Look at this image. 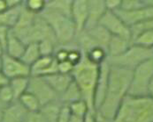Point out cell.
<instances>
[{
    "instance_id": "obj_9",
    "label": "cell",
    "mask_w": 153,
    "mask_h": 122,
    "mask_svg": "<svg viewBox=\"0 0 153 122\" xmlns=\"http://www.w3.org/2000/svg\"><path fill=\"white\" fill-rule=\"evenodd\" d=\"M1 71L11 80L17 77L31 76V69L28 65L19 58H14L4 54L1 58Z\"/></svg>"
},
{
    "instance_id": "obj_35",
    "label": "cell",
    "mask_w": 153,
    "mask_h": 122,
    "mask_svg": "<svg viewBox=\"0 0 153 122\" xmlns=\"http://www.w3.org/2000/svg\"><path fill=\"white\" fill-rule=\"evenodd\" d=\"M107 11L116 12L120 9L121 0H105Z\"/></svg>"
},
{
    "instance_id": "obj_33",
    "label": "cell",
    "mask_w": 153,
    "mask_h": 122,
    "mask_svg": "<svg viewBox=\"0 0 153 122\" xmlns=\"http://www.w3.org/2000/svg\"><path fill=\"white\" fill-rule=\"evenodd\" d=\"M70 117H71V111L69 109V106L67 104H63L57 122H69Z\"/></svg>"
},
{
    "instance_id": "obj_37",
    "label": "cell",
    "mask_w": 153,
    "mask_h": 122,
    "mask_svg": "<svg viewBox=\"0 0 153 122\" xmlns=\"http://www.w3.org/2000/svg\"><path fill=\"white\" fill-rule=\"evenodd\" d=\"M83 122H98L97 121V118L96 113L88 112L87 114L85 115V117H84Z\"/></svg>"
},
{
    "instance_id": "obj_15",
    "label": "cell",
    "mask_w": 153,
    "mask_h": 122,
    "mask_svg": "<svg viewBox=\"0 0 153 122\" xmlns=\"http://www.w3.org/2000/svg\"><path fill=\"white\" fill-rule=\"evenodd\" d=\"M28 113L18 100L6 106L2 112L0 122H24L27 118Z\"/></svg>"
},
{
    "instance_id": "obj_18",
    "label": "cell",
    "mask_w": 153,
    "mask_h": 122,
    "mask_svg": "<svg viewBox=\"0 0 153 122\" xmlns=\"http://www.w3.org/2000/svg\"><path fill=\"white\" fill-rule=\"evenodd\" d=\"M132 45V41L121 37L112 36L111 37L107 47L108 57H116L125 53Z\"/></svg>"
},
{
    "instance_id": "obj_45",
    "label": "cell",
    "mask_w": 153,
    "mask_h": 122,
    "mask_svg": "<svg viewBox=\"0 0 153 122\" xmlns=\"http://www.w3.org/2000/svg\"><path fill=\"white\" fill-rule=\"evenodd\" d=\"M0 70H1V59H0Z\"/></svg>"
},
{
    "instance_id": "obj_5",
    "label": "cell",
    "mask_w": 153,
    "mask_h": 122,
    "mask_svg": "<svg viewBox=\"0 0 153 122\" xmlns=\"http://www.w3.org/2000/svg\"><path fill=\"white\" fill-rule=\"evenodd\" d=\"M153 79V58L138 65L132 70L128 94L134 97L148 96L150 83Z\"/></svg>"
},
{
    "instance_id": "obj_25",
    "label": "cell",
    "mask_w": 153,
    "mask_h": 122,
    "mask_svg": "<svg viewBox=\"0 0 153 122\" xmlns=\"http://www.w3.org/2000/svg\"><path fill=\"white\" fill-rule=\"evenodd\" d=\"M29 77H17V78H13L10 80L9 86L13 90V92L14 94L16 100H18L25 92L27 91Z\"/></svg>"
},
{
    "instance_id": "obj_14",
    "label": "cell",
    "mask_w": 153,
    "mask_h": 122,
    "mask_svg": "<svg viewBox=\"0 0 153 122\" xmlns=\"http://www.w3.org/2000/svg\"><path fill=\"white\" fill-rule=\"evenodd\" d=\"M88 17L85 29L98 25L101 18L107 12L105 0H88Z\"/></svg>"
},
{
    "instance_id": "obj_38",
    "label": "cell",
    "mask_w": 153,
    "mask_h": 122,
    "mask_svg": "<svg viewBox=\"0 0 153 122\" xmlns=\"http://www.w3.org/2000/svg\"><path fill=\"white\" fill-rule=\"evenodd\" d=\"M10 83V79L0 70V88L8 85Z\"/></svg>"
},
{
    "instance_id": "obj_20",
    "label": "cell",
    "mask_w": 153,
    "mask_h": 122,
    "mask_svg": "<svg viewBox=\"0 0 153 122\" xmlns=\"http://www.w3.org/2000/svg\"><path fill=\"white\" fill-rule=\"evenodd\" d=\"M22 9V4L15 8H10L4 12L0 13V26L13 29L19 20Z\"/></svg>"
},
{
    "instance_id": "obj_3",
    "label": "cell",
    "mask_w": 153,
    "mask_h": 122,
    "mask_svg": "<svg viewBox=\"0 0 153 122\" xmlns=\"http://www.w3.org/2000/svg\"><path fill=\"white\" fill-rule=\"evenodd\" d=\"M112 122H153V99L127 95Z\"/></svg>"
},
{
    "instance_id": "obj_34",
    "label": "cell",
    "mask_w": 153,
    "mask_h": 122,
    "mask_svg": "<svg viewBox=\"0 0 153 122\" xmlns=\"http://www.w3.org/2000/svg\"><path fill=\"white\" fill-rule=\"evenodd\" d=\"M10 32H11V28L0 26V45L2 46L4 50L6 42L8 40V36H9Z\"/></svg>"
},
{
    "instance_id": "obj_4",
    "label": "cell",
    "mask_w": 153,
    "mask_h": 122,
    "mask_svg": "<svg viewBox=\"0 0 153 122\" xmlns=\"http://www.w3.org/2000/svg\"><path fill=\"white\" fill-rule=\"evenodd\" d=\"M40 15L51 27L57 46H69L74 43L77 30L71 17L46 8Z\"/></svg>"
},
{
    "instance_id": "obj_39",
    "label": "cell",
    "mask_w": 153,
    "mask_h": 122,
    "mask_svg": "<svg viewBox=\"0 0 153 122\" xmlns=\"http://www.w3.org/2000/svg\"><path fill=\"white\" fill-rule=\"evenodd\" d=\"M9 9L6 0H0V13L4 12Z\"/></svg>"
},
{
    "instance_id": "obj_40",
    "label": "cell",
    "mask_w": 153,
    "mask_h": 122,
    "mask_svg": "<svg viewBox=\"0 0 153 122\" xmlns=\"http://www.w3.org/2000/svg\"><path fill=\"white\" fill-rule=\"evenodd\" d=\"M83 120H84V117L76 116V115H74V114L71 113V117H70L69 122H83Z\"/></svg>"
},
{
    "instance_id": "obj_44",
    "label": "cell",
    "mask_w": 153,
    "mask_h": 122,
    "mask_svg": "<svg viewBox=\"0 0 153 122\" xmlns=\"http://www.w3.org/2000/svg\"><path fill=\"white\" fill-rule=\"evenodd\" d=\"M2 112H3V110H0V121H1V117H2Z\"/></svg>"
},
{
    "instance_id": "obj_26",
    "label": "cell",
    "mask_w": 153,
    "mask_h": 122,
    "mask_svg": "<svg viewBox=\"0 0 153 122\" xmlns=\"http://www.w3.org/2000/svg\"><path fill=\"white\" fill-rule=\"evenodd\" d=\"M72 3L73 1L69 0H50L46 1L45 8L71 17Z\"/></svg>"
},
{
    "instance_id": "obj_36",
    "label": "cell",
    "mask_w": 153,
    "mask_h": 122,
    "mask_svg": "<svg viewBox=\"0 0 153 122\" xmlns=\"http://www.w3.org/2000/svg\"><path fill=\"white\" fill-rule=\"evenodd\" d=\"M27 122H47L43 116L40 114V113H28Z\"/></svg>"
},
{
    "instance_id": "obj_13",
    "label": "cell",
    "mask_w": 153,
    "mask_h": 122,
    "mask_svg": "<svg viewBox=\"0 0 153 122\" xmlns=\"http://www.w3.org/2000/svg\"><path fill=\"white\" fill-rule=\"evenodd\" d=\"M110 72V64L108 61H105L100 65V70H99V77L97 83L96 92H95V109L96 112L100 106L101 103L103 101L105 91L107 89L108 84V78H109Z\"/></svg>"
},
{
    "instance_id": "obj_11",
    "label": "cell",
    "mask_w": 153,
    "mask_h": 122,
    "mask_svg": "<svg viewBox=\"0 0 153 122\" xmlns=\"http://www.w3.org/2000/svg\"><path fill=\"white\" fill-rule=\"evenodd\" d=\"M88 17V0H73L71 9V19L77 30V34L82 33L87 25Z\"/></svg>"
},
{
    "instance_id": "obj_42",
    "label": "cell",
    "mask_w": 153,
    "mask_h": 122,
    "mask_svg": "<svg viewBox=\"0 0 153 122\" xmlns=\"http://www.w3.org/2000/svg\"><path fill=\"white\" fill-rule=\"evenodd\" d=\"M4 48L2 47V46L0 45V59L2 58V56H4Z\"/></svg>"
},
{
    "instance_id": "obj_17",
    "label": "cell",
    "mask_w": 153,
    "mask_h": 122,
    "mask_svg": "<svg viewBox=\"0 0 153 122\" xmlns=\"http://www.w3.org/2000/svg\"><path fill=\"white\" fill-rule=\"evenodd\" d=\"M26 46L27 45L20 38H18L11 29L8 40L4 47V54L12 57L21 59L25 51Z\"/></svg>"
},
{
    "instance_id": "obj_21",
    "label": "cell",
    "mask_w": 153,
    "mask_h": 122,
    "mask_svg": "<svg viewBox=\"0 0 153 122\" xmlns=\"http://www.w3.org/2000/svg\"><path fill=\"white\" fill-rule=\"evenodd\" d=\"M18 101L28 113H38L42 106L37 98L28 91L25 92L18 99Z\"/></svg>"
},
{
    "instance_id": "obj_7",
    "label": "cell",
    "mask_w": 153,
    "mask_h": 122,
    "mask_svg": "<svg viewBox=\"0 0 153 122\" xmlns=\"http://www.w3.org/2000/svg\"><path fill=\"white\" fill-rule=\"evenodd\" d=\"M99 25L102 26L111 35L121 37L132 41L130 27L123 22L116 12L107 11L101 18Z\"/></svg>"
},
{
    "instance_id": "obj_47",
    "label": "cell",
    "mask_w": 153,
    "mask_h": 122,
    "mask_svg": "<svg viewBox=\"0 0 153 122\" xmlns=\"http://www.w3.org/2000/svg\"><path fill=\"white\" fill-rule=\"evenodd\" d=\"M152 52H153V48H152Z\"/></svg>"
},
{
    "instance_id": "obj_10",
    "label": "cell",
    "mask_w": 153,
    "mask_h": 122,
    "mask_svg": "<svg viewBox=\"0 0 153 122\" xmlns=\"http://www.w3.org/2000/svg\"><path fill=\"white\" fill-rule=\"evenodd\" d=\"M114 12H116L123 22L129 27L153 19V7L152 6H146L133 11H123L120 9Z\"/></svg>"
},
{
    "instance_id": "obj_30",
    "label": "cell",
    "mask_w": 153,
    "mask_h": 122,
    "mask_svg": "<svg viewBox=\"0 0 153 122\" xmlns=\"http://www.w3.org/2000/svg\"><path fill=\"white\" fill-rule=\"evenodd\" d=\"M57 44L53 40L45 39L38 42V47L41 56H51L54 55Z\"/></svg>"
},
{
    "instance_id": "obj_6",
    "label": "cell",
    "mask_w": 153,
    "mask_h": 122,
    "mask_svg": "<svg viewBox=\"0 0 153 122\" xmlns=\"http://www.w3.org/2000/svg\"><path fill=\"white\" fill-rule=\"evenodd\" d=\"M152 58V49L132 44L125 53L116 57H108L107 61L111 66H117L133 70L141 63Z\"/></svg>"
},
{
    "instance_id": "obj_28",
    "label": "cell",
    "mask_w": 153,
    "mask_h": 122,
    "mask_svg": "<svg viewBox=\"0 0 153 122\" xmlns=\"http://www.w3.org/2000/svg\"><path fill=\"white\" fill-rule=\"evenodd\" d=\"M23 7L29 12L40 15L45 9L46 1L45 0H26L22 2Z\"/></svg>"
},
{
    "instance_id": "obj_19",
    "label": "cell",
    "mask_w": 153,
    "mask_h": 122,
    "mask_svg": "<svg viewBox=\"0 0 153 122\" xmlns=\"http://www.w3.org/2000/svg\"><path fill=\"white\" fill-rule=\"evenodd\" d=\"M62 106L63 103L59 99H57L44 104L39 113L47 122H57Z\"/></svg>"
},
{
    "instance_id": "obj_8",
    "label": "cell",
    "mask_w": 153,
    "mask_h": 122,
    "mask_svg": "<svg viewBox=\"0 0 153 122\" xmlns=\"http://www.w3.org/2000/svg\"><path fill=\"white\" fill-rule=\"evenodd\" d=\"M27 91L37 98L42 106L50 102L59 99V95L42 77L30 76Z\"/></svg>"
},
{
    "instance_id": "obj_43",
    "label": "cell",
    "mask_w": 153,
    "mask_h": 122,
    "mask_svg": "<svg viewBox=\"0 0 153 122\" xmlns=\"http://www.w3.org/2000/svg\"><path fill=\"white\" fill-rule=\"evenodd\" d=\"M5 107H6V106H5V105L1 102V100H0V110H4Z\"/></svg>"
},
{
    "instance_id": "obj_31",
    "label": "cell",
    "mask_w": 153,
    "mask_h": 122,
    "mask_svg": "<svg viewBox=\"0 0 153 122\" xmlns=\"http://www.w3.org/2000/svg\"><path fill=\"white\" fill-rule=\"evenodd\" d=\"M0 100L5 106H8L12 103L16 101L13 90L11 89L9 84L0 88Z\"/></svg>"
},
{
    "instance_id": "obj_16",
    "label": "cell",
    "mask_w": 153,
    "mask_h": 122,
    "mask_svg": "<svg viewBox=\"0 0 153 122\" xmlns=\"http://www.w3.org/2000/svg\"><path fill=\"white\" fill-rule=\"evenodd\" d=\"M44 78L52 88V90L59 95V97L66 91V89L74 81L71 74H61L59 72L44 77Z\"/></svg>"
},
{
    "instance_id": "obj_27",
    "label": "cell",
    "mask_w": 153,
    "mask_h": 122,
    "mask_svg": "<svg viewBox=\"0 0 153 122\" xmlns=\"http://www.w3.org/2000/svg\"><path fill=\"white\" fill-rule=\"evenodd\" d=\"M132 44L152 49L153 48V29L145 30L138 34L135 37L132 39Z\"/></svg>"
},
{
    "instance_id": "obj_1",
    "label": "cell",
    "mask_w": 153,
    "mask_h": 122,
    "mask_svg": "<svg viewBox=\"0 0 153 122\" xmlns=\"http://www.w3.org/2000/svg\"><path fill=\"white\" fill-rule=\"evenodd\" d=\"M131 77L132 70L110 65L105 95L96 112L98 119L112 122L123 99L128 94Z\"/></svg>"
},
{
    "instance_id": "obj_24",
    "label": "cell",
    "mask_w": 153,
    "mask_h": 122,
    "mask_svg": "<svg viewBox=\"0 0 153 122\" xmlns=\"http://www.w3.org/2000/svg\"><path fill=\"white\" fill-rule=\"evenodd\" d=\"M84 56L90 62L98 66L104 63L108 58V54H107L106 49L101 47H91L86 53H84Z\"/></svg>"
},
{
    "instance_id": "obj_2",
    "label": "cell",
    "mask_w": 153,
    "mask_h": 122,
    "mask_svg": "<svg viewBox=\"0 0 153 122\" xmlns=\"http://www.w3.org/2000/svg\"><path fill=\"white\" fill-rule=\"evenodd\" d=\"M99 70L100 65L98 66L90 62L86 56H83L82 60L74 66L71 73L74 81L82 92V99L87 103L91 113H96L95 92L99 77Z\"/></svg>"
},
{
    "instance_id": "obj_23",
    "label": "cell",
    "mask_w": 153,
    "mask_h": 122,
    "mask_svg": "<svg viewBox=\"0 0 153 122\" xmlns=\"http://www.w3.org/2000/svg\"><path fill=\"white\" fill-rule=\"evenodd\" d=\"M40 57L41 54L39 51L38 43H30L26 46L21 60L29 67H31Z\"/></svg>"
},
{
    "instance_id": "obj_12",
    "label": "cell",
    "mask_w": 153,
    "mask_h": 122,
    "mask_svg": "<svg viewBox=\"0 0 153 122\" xmlns=\"http://www.w3.org/2000/svg\"><path fill=\"white\" fill-rule=\"evenodd\" d=\"M31 76L47 77L58 72V62L51 56H41L31 67Z\"/></svg>"
},
{
    "instance_id": "obj_29",
    "label": "cell",
    "mask_w": 153,
    "mask_h": 122,
    "mask_svg": "<svg viewBox=\"0 0 153 122\" xmlns=\"http://www.w3.org/2000/svg\"><path fill=\"white\" fill-rule=\"evenodd\" d=\"M68 106H69V109H70L72 114L80 116V117H85V115L88 113L90 112L87 103L83 99L74 102V103L68 104Z\"/></svg>"
},
{
    "instance_id": "obj_46",
    "label": "cell",
    "mask_w": 153,
    "mask_h": 122,
    "mask_svg": "<svg viewBox=\"0 0 153 122\" xmlns=\"http://www.w3.org/2000/svg\"><path fill=\"white\" fill-rule=\"evenodd\" d=\"M24 122H27V120H26V121H24Z\"/></svg>"
},
{
    "instance_id": "obj_41",
    "label": "cell",
    "mask_w": 153,
    "mask_h": 122,
    "mask_svg": "<svg viewBox=\"0 0 153 122\" xmlns=\"http://www.w3.org/2000/svg\"><path fill=\"white\" fill-rule=\"evenodd\" d=\"M148 96L152 99H153V79L150 83V86H149V90H148Z\"/></svg>"
},
{
    "instance_id": "obj_32",
    "label": "cell",
    "mask_w": 153,
    "mask_h": 122,
    "mask_svg": "<svg viewBox=\"0 0 153 122\" xmlns=\"http://www.w3.org/2000/svg\"><path fill=\"white\" fill-rule=\"evenodd\" d=\"M74 66L68 61L58 62V72L61 74H71Z\"/></svg>"
},
{
    "instance_id": "obj_22",
    "label": "cell",
    "mask_w": 153,
    "mask_h": 122,
    "mask_svg": "<svg viewBox=\"0 0 153 122\" xmlns=\"http://www.w3.org/2000/svg\"><path fill=\"white\" fill-rule=\"evenodd\" d=\"M81 99H82V92L74 81H73L70 86L66 89V91L59 97V100L63 103V104L67 105Z\"/></svg>"
}]
</instances>
